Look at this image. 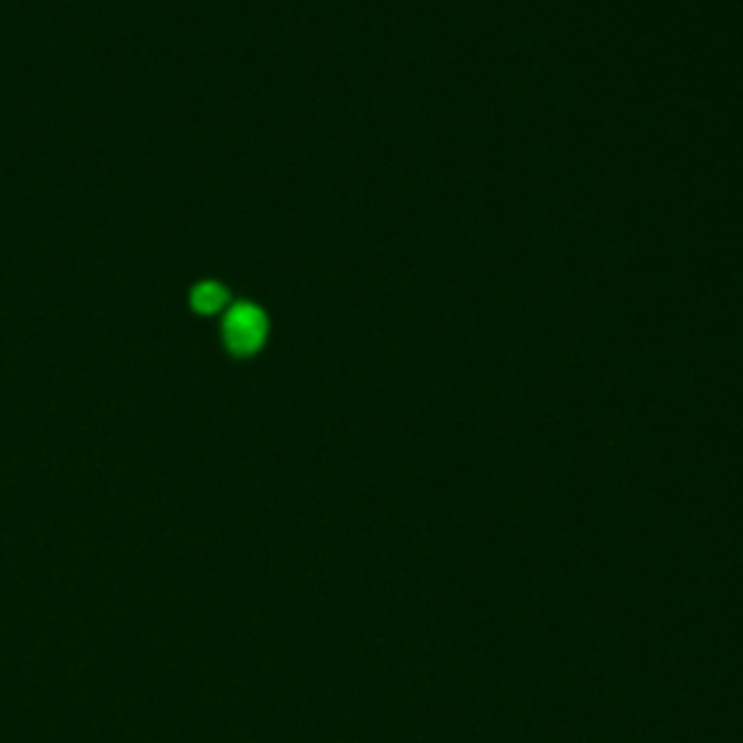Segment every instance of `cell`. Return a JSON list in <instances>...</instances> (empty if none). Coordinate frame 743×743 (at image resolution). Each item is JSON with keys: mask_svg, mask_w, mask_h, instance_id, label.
<instances>
[{"mask_svg": "<svg viewBox=\"0 0 743 743\" xmlns=\"http://www.w3.org/2000/svg\"><path fill=\"white\" fill-rule=\"evenodd\" d=\"M265 317L259 308H250V305H238L227 314V337H230V346L247 355V352H256L265 340Z\"/></svg>", "mask_w": 743, "mask_h": 743, "instance_id": "obj_1", "label": "cell"}, {"mask_svg": "<svg viewBox=\"0 0 743 743\" xmlns=\"http://www.w3.org/2000/svg\"><path fill=\"white\" fill-rule=\"evenodd\" d=\"M221 302H224V288L221 285H215V282H207V285H198L195 288V294H192V305H195V311H215V308H221Z\"/></svg>", "mask_w": 743, "mask_h": 743, "instance_id": "obj_2", "label": "cell"}]
</instances>
